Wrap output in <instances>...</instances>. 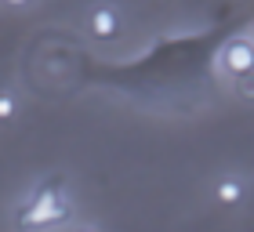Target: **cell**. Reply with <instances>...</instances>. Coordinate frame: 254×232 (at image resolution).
<instances>
[{
    "instance_id": "cell-1",
    "label": "cell",
    "mask_w": 254,
    "mask_h": 232,
    "mask_svg": "<svg viewBox=\"0 0 254 232\" xmlns=\"http://www.w3.org/2000/svg\"><path fill=\"white\" fill-rule=\"evenodd\" d=\"M69 218V203L59 192V185H44L33 192V200L18 211V225L22 229H44V225H59Z\"/></svg>"
},
{
    "instance_id": "cell-2",
    "label": "cell",
    "mask_w": 254,
    "mask_h": 232,
    "mask_svg": "<svg viewBox=\"0 0 254 232\" xmlns=\"http://www.w3.org/2000/svg\"><path fill=\"white\" fill-rule=\"evenodd\" d=\"M218 58H222V69L229 76H247V73H254V40H247V37L225 40Z\"/></svg>"
},
{
    "instance_id": "cell-3",
    "label": "cell",
    "mask_w": 254,
    "mask_h": 232,
    "mask_svg": "<svg viewBox=\"0 0 254 232\" xmlns=\"http://www.w3.org/2000/svg\"><path fill=\"white\" fill-rule=\"evenodd\" d=\"M120 29H124V18L113 4H95L87 11V33L95 40H113L120 37Z\"/></svg>"
},
{
    "instance_id": "cell-4",
    "label": "cell",
    "mask_w": 254,
    "mask_h": 232,
    "mask_svg": "<svg viewBox=\"0 0 254 232\" xmlns=\"http://www.w3.org/2000/svg\"><path fill=\"white\" fill-rule=\"evenodd\" d=\"M244 196H247V181L240 178V174H222V178L214 181V200L218 203L236 207V203H244Z\"/></svg>"
},
{
    "instance_id": "cell-5",
    "label": "cell",
    "mask_w": 254,
    "mask_h": 232,
    "mask_svg": "<svg viewBox=\"0 0 254 232\" xmlns=\"http://www.w3.org/2000/svg\"><path fill=\"white\" fill-rule=\"evenodd\" d=\"M233 95H236L240 102H247V106H254V73L233 76Z\"/></svg>"
},
{
    "instance_id": "cell-6",
    "label": "cell",
    "mask_w": 254,
    "mask_h": 232,
    "mask_svg": "<svg viewBox=\"0 0 254 232\" xmlns=\"http://www.w3.org/2000/svg\"><path fill=\"white\" fill-rule=\"evenodd\" d=\"M15 116H18V98L11 91H0V123L15 120Z\"/></svg>"
},
{
    "instance_id": "cell-7",
    "label": "cell",
    "mask_w": 254,
    "mask_h": 232,
    "mask_svg": "<svg viewBox=\"0 0 254 232\" xmlns=\"http://www.w3.org/2000/svg\"><path fill=\"white\" fill-rule=\"evenodd\" d=\"M0 4H4V7H33L37 0H0Z\"/></svg>"
},
{
    "instance_id": "cell-8",
    "label": "cell",
    "mask_w": 254,
    "mask_h": 232,
    "mask_svg": "<svg viewBox=\"0 0 254 232\" xmlns=\"http://www.w3.org/2000/svg\"><path fill=\"white\" fill-rule=\"evenodd\" d=\"M76 232H98V229H76Z\"/></svg>"
}]
</instances>
